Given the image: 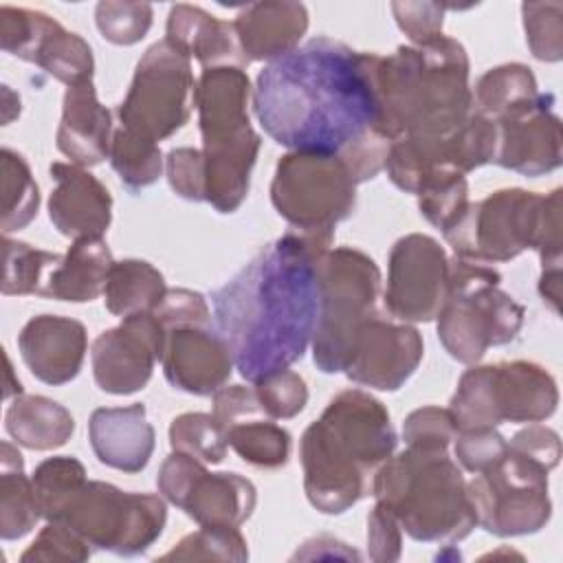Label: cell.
<instances>
[{"label":"cell","mask_w":563,"mask_h":563,"mask_svg":"<svg viewBox=\"0 0 563 563\" xmlns=\"http://www.w3.org/2000/svg\"><path fill=\"white\" fill-rule=\"evenodd\" d=\"M330 246L328 235L288 231L213 290L216 330L249 383L288 369L312 343L319 314L317 262Z\"/></svg>","instance_id":"6da1fadb"},{"label":"cell","mask_w":563,"mask_h":563,"mask_svg":"<svg viewBox=\"0 0 563 563\" xmlns=\"http://www.w3.org/2000/svg\"><path fill=\"white\" fill-rule=\"evenodd\" d=\"M376 53L312 37L268 62L253 88L264 132L292 152L341 156L378 132Z\"/></svg>","instance_id":"7a4b0ae2"},{"label":"cell","mask_w":563,"mask_h":563,"mask_svg":"<svg viewBox=\"0 0 563 563\" xmlns=\"http://www.w3.org/2000/svg\"><path fill=\"white\" fill-rule=\"evenodd\" d=\"M398 435L387 407L363 389L339 391L299 442L303 490L323 515H341L372 495L374 475Z\"/></svg>","instance_id":"3957f363"},{"label":"cell","mask_w":563,"mask_h":563,"mask_svg":"<svg viewBox=\"0 0 563 563\" xmlns=\"http://www.w3.org/2000/svg\"><path fill=\"white\" fill-rule=\"evenodd\" d=\"M468 75L466 48L449 35L378 55V132L391 143L400 136L451 134L473 112Z\"/></svg>","instance_id":"277c9868"},{"label":"cell","mask_w":563,"mask_h":563,"mask_svg":"<svg viewBox=\"0 0 563 563\" xmlns=\"http://www.w3.org/2000/svg\"><path fill=\"white\" fill-rule=\"evenodd\" d=\"M372 495L422 543H460L477 526L466 479L446 451L407 446L374 475Z\"/></svg>","instance_id":"5b68a950"},{"label":"cell","mask_w":563,"mask_h":563,"mask_svg":"<svg viewBox=\"0 0 563 563\" xmlns=\"http://www.w3.org/2000/svg\"><path fill=\"white\" fill-rule=\"evenodd\" d=\"M251 99L253 88L242 68H205L198 77L196 108L205 156V202L220 213H233L244 202L262 145L249 119Z\"/></svg>","instance_id":"8992f818"},{"label":"cell","mask_w":563,"mask_h":563,"mask_svg":"<svg viewBox=\"0 0 563 563\" xmlns=\"http://www.w3.org/2000/svg\"><path fill=\"white\" fill-rule=\"evenodd\" d=\"M561 196L563 189L548 196L499 189L471 202L444 240L455 257L475 264L510 262L528 249L539 253L541 266L561 264Z\"/></svg>","instance_id":"52a82bcc"},{"label":"cell","mask_w":563,"mask_h":563,"mask_svg":"<svg viewBox=\"0 0 563 563\" xmlns=\"http://www.w3.org/2000/svg\"><path fill=\"white\" fill-rule=\"evenodd\" d=\"M499 282L501 275L488 264L451 260L449 295L438 314V339L451 358L477 365L488 347L517 339L526 310Z\"/></svg>","instance_id":"ba28073f"},{"label":"cell","mask_w":563,"mask_h":563,"mask_svg":"<svg viewBox=\"0 0 563 563\" xmlns=\"http://www.w3.org/2000/svg\"><path fill=\"white\" fill-rule=\"evenodd\" d=\"M319 314L312 334V361L323 374L345 367L358 328L376 312L380 268L358 249L336 246L317 262Z\"/></svg>","instance_id":"9c48e42d"},{"label":"cell","mask_w":563,"mask_h":563,"mask_svg":"<svg viewBox=\"0 0 563 563\" xmlns=\"http://www.w3.org/2000/svg\"><path fill=\"white\" fill-rule=\"evenodd\" d=\"M559 387L532 361L468 367L451 396L449 411L457 431L497 429L501 422H543L556 411Z\"/></svg>","instance_id":"30bf717a"},{"label":"cell","mask_w":563,"mask_h":563,"mask_svg":"<svg viewBox=\"0 0 563 563\" xmlns=\"http://www.w3.org/2000/svg\"><path fill=\"white\" fill-rule=\"evenodd\" d=\"M53 521L70 526L95 550L136 556L163 534L167 506L163 495L128 493L108 482L86 479Z\"/></svg>","instance_id":"8fae6325"},{"label":"cell","mask_w":563,"mask_h":563,"mask_svg":"<svg viewBox=\"0 0 563 563\" xmlns=\"http://www.w3.org/2000/svg\"><path fill=\"white\" fill-rule=\"evenodd\" d=\"M271 202L295 231L334 238L356 207V180L334 154L288 152L277 161Z\"/></svg>","instance_id":"7c38bea8"},{"label":"cell","mask_w":563,"mask_h":563,"mask_svg":"<svg viewBox=\"0 0 563 563\" xmlns=\"http://www.w3.org/2000/svg\"><path fill=\"white\" fill-rule=\"evenodd\" d=\"M196 84L191 59L169 40L154 42L139 59L117 110L121 128L154 143L172 136L196 108Z\"/></svg>","instance_id":"4fadbf2b"},{"label":"cell","mask_w":563,"mask_h":563,"mask_svg":"<svg viewBox=\"0 0 563 563\" xmlns=\"http://www.w3.org/2000/svg\"><path fill=\"white\" fill-rule=\"evenodd\" d=\"M548 468L510 449L490 468L466 482L468 501L479 528L495 537L534 534L552 517Z\"/></svg>","instance_id":"5bb4252c"},{"label":"cell","mask_w":563,"mask_h":563,"mask_svg":"<svg viewBox=\"0 0 563 563\" xmlns=\"http://www.w3.org/2000/svg\"><path fill=\"white\" fill-rule=\"evenodd\" d=\"M163 499L180 508L198 526L240 528L255 510L257 490L240 473H209L191 455L172 451L156 477Z\"/></svg>","instance_id":"9a60e30c"},{"label":"cell","mask_w":563,"mask_h":563,"mask_svg":"<svg viewBox=\"0 0 563 563\" xmlns=\"http://www.w3.org/2000/svg\"><path fill=\"white\" fill-rule=\"evenodd\" d=\"M446 251L424 233H409L394 242L387 262L385 308L405 323L438 319L449 295Z\"/></svg>","instance_id":"2e32d148"},{"label":"cell","mask_w":563,"mask_h":563,"mask_svg":"<svg viewBox=\"0 0 563 563\" xmlns=\"http://www.w3.org/2000/svg\"><path fill=\"white\" fill-rule=\"evenodd\" d=\"M0 48L40 66L66 86L90 81L95 73L90 44L44 11L2 4Z\"/></svg>","instance_id":"e0dca14e"},{"label":"cell","mask_w":563,"mask_h":563,"mask_svg":"<svg viewBox=\"0 0 563 563\" xmlns=\"http://www.w3.org/2000/svg\"><path fill=\"white\" fill-rule=\"evenodd\" d=\"M165 328L152 312L123 317L117 328L103 330L90 350L92 376L101 391L128 396L143 389L161 361Z\"/></svg>","instance_id":"ac0fdd59"},{"label":"cell","mask_w":563,"mask_h":563,"mask_svg":"<svg viewBox=\"0 0 563 563\" xmlns=\"http://www.w3.org/2000/svg\"><path fill=\"white\" fill-rule=\"evenodd\" d=\"M422 354L424 343L413 325L374 312L358 328L343 374L356 385L396 391L413 376Z\"/></svg>","instance_id":"d6986e66"},{"label":"cell","mask_w":563,"mask_h":563,"mask_svg":"<svg viewBox=\"0 0 563 563\" xmlns=\"http://www.w3.org/2000/svg\"><path fill=\"white\" fill-rule=\"evenodd\" d=\"M554 97L539 92L532 101L497 119L495 163L523 176H543L561 167V119L552 112Z\"/></svg>","instance_id":"ffe728a7"},{"label":"cell","mask_w":563,"mask_h":563,"mask_svg":"<svg viewBox=\"0 0 563 563\" xmlns=\"http://www.w3.org/2000/svg\"><path fill=\"white\" fill-rule=\"evenodd\" d=\"M161 365L172 387L194 396H213L235 367L227 341L211 325L167 330Z\"/></svg>","instance_id":"44dd1931"},{"label":"cell","mask_w":563,"mask_h":563,"mask_svg":"<svg viewBox=\"0 0 563 563\" xmlns=\"http://www.w3.org/2000/svg\"><path fill=\"white\" fill-rule=\"evenodd\" d=\"M18 350L29 372L46 385L70 383L88 350V334L81 321L59 314L31 317L20 334Z\"/></svg>","instance_id":"7402d4cb"},{"label":"cell","mask_w":563,"mask_h":563,"mask_svg":"<svg viewBox=\"0 0 563 563\" xmlns=\"http://www.w3.org/2000/svg\"><path fill=\"white\" fill-rule=\"evenodd\" d=\"M51 176L55 180L48 198L53 227L73 242L101 238L112 222V196L106 185L75 163H53Z\"/></svg>","instance_id":"603a6c76"},{"label":"cell","mask_w":563,"mask_h":563,"mask_svg":"<svg viewBox=\"0 0 563 563\" xmlns=\"http://www.w3.org/2000/svg\"><path fill=\"white\" fill-rule=\"evenodd\" d=\"M88 440L95 457L117 471L139 473L147 466L156 433L141 402L128 407H99L88 420Z\"/></svg>","instance_id":"cb8c5ba5"},{"label":"cell","mask_w":563,"mask_h":563,"mask_svg":"<svg viewBox=\"0 0 563 563\" xmlns=\"http://www.w3.org/2000/svg\"><path fill=\"white\" fill-rule=\"evenodd\" d=\"M112 114L99 103L92 79L68 86L57 128V150L79 167H95L110 156Z\"/></svg>","instance_id":"d4e9b609"},{"label":"cell","mask_w":563,"mask_h":563,"mask_svg":"<svg viewBox=\"0 0 563 563\" xmlns=\"http://www.w3.org/2000/svg\"><path fill=\"white\" fill-rule=\"evenodd\" d=\"M238 42L249 62H273L295 51L308 31L301 2H251L233 20Z\"/></svg>","instance_id":"484cf974"},{"label":"cell","mask_w":563,"mask_h":563,"mask_svg":"<svg viewBox=\"0 0 563 563\" xmlns=\"http://www.w3.org/2000/svg\"><path fill=\"white\" fill-rule=\"evenodd\" d=\"M165 40L178 46L189 59L196 57L202 68H246V59L233 22L218 20L194 4H176L169 9Z\"/></svg>","instance_id":"4316f807"},{"label":"cell","mask_w":563,"mask_h":563,"mask_svg":"<svg viewBox=\"0 0 563 563\" xmlns=\"http://www.w3.org/2000/svg\"><path fill=\"white\" fill-rule=\"evenodd\" d=\"M114 266L112 253L101 238L75 240L62 260L46 273L40 297L84 303L103 295Z\"/></svg>","instance_id":"83f0119b"},{"label":"cell","mask_w":563,"mask_h":563,"mask_svg":"<svg viewBox=\"0 0 563 563\" xmlns=\"http://www.w3.org/2000/svg\"><path fill=\"white\" fill-rule=\"evenodd\" d=\"M7 433L24 449L53 451L64 446L75 433V420L70 411L35 394H20L11 400L4 413Z\"/></svg>","instance_id":"f1b7e54d"},{"label":"cell","mask_w":563,"mask_h":563,"mask_svg":"<svg viewBox=\"0 0 563 563\" xmlns=\"http://www.w3.org/2000/svg\"><path fill=\"white\" fill-rule=\"evenodd\" d=\"M42 517L33 479L24 475L22 453L7 440L0 442V537L15 541L29 534Z\"/></svg>","instance_id":"f546056e"},{"label":"cell","mask_w":563,"mask_h":563,"mask_svg":"<svg viewBox=\"0 0 563 563\" xmlns=\"http://www.w3.org/2000/svg\"><path fill=\"white\" fill-rule=\"evenodd\" d=\"M167 292L158 268L145 260L114 262L103 290L106 308L117 317L152 312Z\"/></svg>","instance_id":"4dcf8cb0"},{"label":"cell","mask_w":563,"mask_h":563,"mask_svg":"<svg viewBox=\"0 0 563 563\" xmlns=\"http://www.w3.org/2000/svg\"><path fill=\"white\" fill-rule=\"evenodd\" d=\"M473 92V112L493 121L532 101L539 95L537 79L526 64H501L486 70Z\"/></svg>","instance_id":"1f68e13d"},{"label":"cell","mask_w":563,"mask_h":563,"mask_svg":"<svg viewBox=\"0 0 563 563\" xmlns=\"http://www.w3.org/2000/svg\"><path fill=\"white\" fill-rule=\"evenodd\" d=\"M2 174V218L0 229L4 235L24 229L40 209V189L22 154L11 147L0 150Z\"/></svg>","instance_id":"d6a6232c"},{"label":"cell","mask_w":563,"mask_h":563,"mask_svg":"<svg viewBox=\"0 0 563 563\" xmlns=\"http://www.w3.org/2000/svg\"><path fill=\"white\" fill-rule=\"evenodd\" d=\"M110 165L132 194L154 185L165 167L158 143L132 134L125 128L114 130L110 143Z\"/></svg>","instance_id":"836d02e7"},{"label":"cell","mask_w":563,"mask_h":563,"mask_svg":"<svg viewBox=\"0 0 563 563\" xmlns=\"http://www.w3.org/2000/svg\"><path fill=\"white\" fill-rule=\"evenodd\" d=\"M227 444L249 464L279 468L290 455V433L271 418H251L227 429Z\"/></svg>","instance_id":"e575fe53"},{"label":"cell","mask_w":563,"mask_h":563,"mask_svg":"<svg viewBox=\"0 0 563 563\" xmlns=\"http://www.w3.org/2000/svg\"><path fill=\"white\" fill-rule=\"evenodd\" d=\"M4 271L0 290L4 297L13 295H40L46 273L62 260L59 253L35 249L26 242L2 238Z\"/></svg>","instance_id":"d590c367"},{"label":"cell","mask_w":563,"mask_h":563,"mask_svg":"<svg viewBox=\"0 0 563 563\" xmlns=\"http://www.w3.org/2000/svg\"><path fill=\"white\" fill-rule=\"evenodd\" d=\"M172 451L191 455L202 464H220L227 457V433L213 413H180L169 424Z\"/></svg>","instance_id":"8d00e7d4"},{"label":"cell","mask_w":563,"mask_h":563,"mask_svg":"<svg viewBox=\"0 0 563 563\" xmlns=\"http://www.w3.org/2000/svg\"><path fill=\"white\" fill-rule=\"evenodd\" d=\"M35 497L46 521H53L66 501L86 482V468L70 455H55L40 462L31 475Z\"/></svg>","instance_id":"74e56055"},{"label":"cell","mask_w":563,"mask_h":563,"mask_svg":"<svg viewBox=\"0 0 563 563\" xmlns=\"http://www.w3.org/2000/svg\"><path fill=\"white\" fill-rule=\"evenodd\" d=\"M418 196V209L442 235L457 224L468 209V183L464 174H440L427 180Z\"/></svg>","instance_id":"f35d334b"},{"label":"cell","mask_w":563,"mask_h":563,"mask_svg":"<svg viewBox=\"0 0 563 563\" xmlns=\"http://www.w3.org/2000/svg\"><path fill=\"white\" fill-rule=\"evenodd\" d=\"M249 545L238 528L200 526L180 539L161 561H246Z\"/></svg>","instance_id":"ab89813d"},{"label":"cell","mask_w":563,"mask_h":563,"mask_svg":"<svg viewBox=\"0 0 563 563\" xmlns=\"http://www.w3.org/2000/svg\"><path fill=\"white\" fill-rule=\"evenodd\" d=\"M154 9L147 2L103 0L95 9V22L103 40L117 46H132L141 42L152 26Z\"/></svg>","instance_id":"60d3db41"},{"label":"cell","mask_w":563,"mask_h":563,"mask_svg":"<svg viewBox=\"0 0 563 563\" xmlns=\"http://www.w3.org/2000/svg\"><path fill=\"white\" fill-rule=\"evenodd\" d=\"M521 18L530 53L541 62H559L563 57V4L523 2Z\"/></svg>","instance_id":"b9f144b4"},{"label":"cell","mask_w":563,"mask_h":563,"mask_svg":"<svg viewBox=\"0 0 563 563\" xmlns=\"http://www.w3.org/2000/svg\"><path fill=\"white\" fill-rule=\"evenodd\" d=\"M253 389L260 400L262 413L271 420L295 418L297 413L303 411V407L308 402L306 380L292 369L275 372V374L253 383Z\"/></svg>","instance_id":"7bdbcfd3"},{"label":"cell","mask_w":563,"mask_h":563,"mask_svg":"<svg viewBox=\"0 0 563 563\" xmlns=\"http://www.w3.org/2000/svg\"><path fill=\"white\" fill-rule=\"evenodd\" d=\"M92 545L62 521H48L35 541L22 552L20 561H88Z\"/></svg>","instance_id":"ee69618b"},{"label":"cell","mask_w":563,"mask_h":563,"mask_svg":"<svg viewBox=\"0 0 563 563\" xmlns=\"http://www.w3.org/2000/svg\"><path fill=\"white\" fill-rule=\"evenodd\" d=\"M457 427L449 409L442 407H420L413 409L402 422V440L407 446L446 451L455 440Z\"/></svg>","instance_id":"f6af8a7d"},{"label":"cell","mask_w":563,"mask_h":563,"mask_svg":"<svg viewBox=\"0 0 563 563\" xmlns=\"http://www.w3.org/2000/svg\"><path fill=\"white\" fill-rule=\"evenodd\" d=\"M451 4L444 2H391V13L398 29L416 44H429L442 35L444 13Z\"/></svg>","instance_id":"bcb514c9"},{"label":"cell","mask_w":563,"mask_h":563,"mask_svg":"<svg viewBox=\"0 0 563 563\" xmlns=\"http://www.w3.org/2000/svg\"><path fill=\"white\" fill-rule=\"evenodd\" d=\"M167 183L176 196L202 202L205 200V156L196 147H174L165 156Z\"/></svg>","instance_id":"7dc6e473"},{"label":"cell","mask_w":563,"mask_h":563,"mask_svg":"<svg viewBox=\"0 0 563 563\" xmlns=\"http://www.w3.org/2000/svg\"><path fill=\"white\" fill-rule=\"evenodd\" d=\"M152 314L158 319L165 332L183 325H211V310L207 299L189 288H167Z\"/></svg>","instance_id":"c3c4849f"},{"label":"cell","mask_w":563,"mask_h":563,"mask_svg":"<svg viewBox=\"0 0 563 563\" xmlns=\"http://www.w3.org/2000/svg\"><path fill=\"white\" fill-rule=\"evenodd\" d=\"M508 451V440L497 429H475L457 431L455 435V457L471 471L482 473L504 457Z\"/></svg>","instance_id":"681fc988"},{"label":"cell","mask_w":563,"mask_h":563,"mask_svg":"<svg viewBox=\"0 0 563 563\" xmlns=\"http://www.w3.org/2000/svg\"><path fill=\"white\" fill-rule=\"evenodd\" d=\"M402 552V528L394 512L380 501L374 504L367 517V554L376 563L398 561Z\"/></svg>","instance_id":"f907efd6"},{"label":"cell","mask_w":563,"mask_h":563,"mask_svg":"<svg viewBox=\"0 0 563 563\" xmlns=\"http://www.w3.org/2000/svg\"><path fill=\"white\" fill-rule=\"evenodd\" d=\"M216 420L222 424L224 433L229 427L264 416L260 400L253 387L246 385H224L213 394V411Z\"/></svg>","instance_id":"816d5d0a"},{"label":"cell","mask_w":563,"mask_h":563,"mask_svg":"<svg viewBox=\"0 0 563 563\" xmlns=\"http://www.w3.org/2000/svg\"><path fill=\"white\" fill-rule=\"evenodd\" d=\"M508 446L541 462L548 471L556 468L561 460V438L554 429L539 424V422H528V427L519 429L510 440Z\"/></svg>","instance_id":"f5cc1de1"},{"label":"cell","mask_w":563,"mask_h":563,"mask_svg":"<svg viewBox=\"0 0 563 563\" xmlns=\"http://www.w3.org/2000/svg\"><path fill=\"white\" fill-rule=\"evenodd\" d=\"M323 556H328V559H332V556L334 559H361V554L350 550L347 543H343L334 537H328V534L308 539L303 543V548L295 552L292 559H323Z\"/></svg>","instance_id":"db71d44e"},{"label":"cell","mask_w":563,"mask_h":563,"mask_svg":"<svg viewBox=\"0 0 563 563\" xmlns=\"http://www.w3.org/2000/svg\"><path fill=\"white\" fill-rule=\"evenodd\" d=\"M539 295H541V299L554 312H559V301H561V266H548V268L541 271Z\"/></svg>","instance_id":"11a10c76"},{"label":"cell","mask_w":563,"mask_h":563,"mask_svg":"<svg viewBox=\"0 0 563 563\" xmlns=\"http://www.w3.org/2000/svg\"><path fill=\"white\" fill-rule=\"evenodd\" d=\"M4 365H7V383H4V400H7L13 394L20 396L22 394V385H20V380H13V369H11V361H9L7 354H4Z\"/></svg>","instance_id":"9f6ffc18"}]
</instances>
